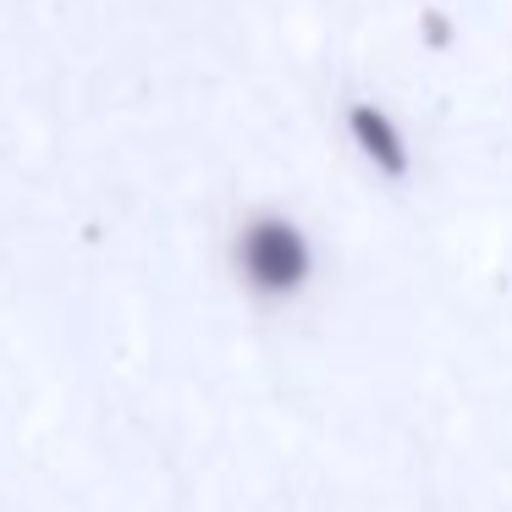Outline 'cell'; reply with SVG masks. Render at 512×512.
Masks as SVG:
<instances>
[{
	"mask_svg": "<svg viewBox=\"0 0 512 512\" xmlns=\"http://www.w3.org/2000/svg\"><path fill=\"white\" fill-rule=\"evenodd\" d=\"M320 243L281 204H259L232 226V276L259 303H292L314 287Z\"/></svg>",
	"mask_w": 512,
	"mask_h": 512,
	"instance_id": "6da1fadb",
	"label": "cell"
},
{
	"mask_svg": "<svg viewBox=\"0 0 512 512\" xmlns=\"http://www.w3.org/2000/svg\"><path fill=\"white\" fill-rule=\"evenodd\" d=\"M336 133H342L347 155L358 160V171L375 177L380 188H408L419 177V138H413L408 116L391 111L375 94H347L336 105Z\"/></svg>",
	"mask_w": 512,
	"mask_h": 512,
	"instance_id": "7a4b0ae2",
	"label": "cell"
},
{
	"mask_svg": "<svg viewBox=\"0 0 512 512\" xmlns=\"http://www.w3.org/2000/svg\"><path fill=\"white\" fill-rule=\"evenodd\" d=\"M413 39H419L430 56H446V50L457 45V23L446 12H419V23H413Z\"/></svg>",
	"mask_w": 512,
	"mask_h": 512,
	"instance_id": "3957f363",
	"label": "cell"
}]
</instances>
